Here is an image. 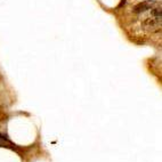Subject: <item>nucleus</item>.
Returning <instances> with one entry per match:
<instances>
[{"label": "nucleus", "mask_w": 162, "mask_h": 162, "mask_svg": "<svg viewBox=\"0 0 162 162\" xmlns=\"http://www.w3.org/2000/svg\"><path fill=\"white\" fill-rule=\"evenodd\" d=\"M4 143H7L8 144V140H6L5 137H1V136H0V145H2Z\"/></svg>", "instance_id": "nucleus-1"}]
</instances>
